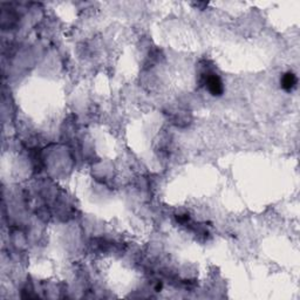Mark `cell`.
<instances>
[{
	"label": "cell",
	"mask_w": 300,
	"mask_h": 300,
	"mask_svg": "<svg viewBox=\"0 0 300 300\" xmlns=\"http://www.w3.org/2000/svg\"><path fill=\"white\" fill-rule=\"evenodd\" d=\"M202 83L207 87L210 94L214 96H221L224 92V86L222 82V79L217 74L211 72V70H207V72L202 73Z\"/></svg>",
	"instance_id": "obj_1"
},
{
	"label": "cell",
	"mask_w": 300,
	"mask_h": 300,
	"mask_svg": "<svg viewBox=\"0 0 300 300\" xmlns=\"http://www.w3.org/2000/svg\"><path fill=\"white\" fill-rule=\"evenodd\" d=\"M297 81L298 80H297V76L295 75V74L289 72V73L284 74L282 77V87L285 90L290 92V90H292L297 86Z\"/></svg>",
	"instance_id": "obj_2"
}]
</instances>
